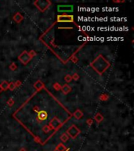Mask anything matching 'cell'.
<instances>
[{"label": "cell", "instance_id": "6da1fadb", "mask_svg": "<svg viewBox=\"0 0 134 151\" xmlns=\"http://www.w3.org/2000/svg\"><path fill=\"white\" fill-rule=\"evenodd\" d=\"M110 63L102 55H99L93 62L90 63L91 67L100 75H102L110 67Z\"/></svg>", "mask_w": 134, "mask_h": 151}, {"label": "cell", "instance_id": "7a4b0ae2", "mask_svg": "<svg viewBox=\"0 0 134 151\" xmlns=\"http://www.w3.org/2000/svg\"><path fill=\"white\" fill-rule=\"evenodd\" d=\"M50 4L51 2L48 0H37L34 2L35 6L42 12H44L46 9H47V8L50 6Z\"/></svg>", "mask_w": 134, "mask_h": 151}, {"label": "cell", "instance_id": "3957f363", "mask_svg": "<svg viewBox=\"0 0 134 151\" xmlns=\"http://www.w3.org/2000/svg\"><path fill=\"white\" fill-rule=\"evenodd\" d=\"M79 133H80V130L75 125H72V126H71L67 130V134L73 139L76 138V137L79 135Z\"/></svg>", "mask_w": 134, "mask_h": 151}, {"label": "cell", "instance_id": "277c9868", "mask_svg": "<svg viewBox=\"0 0 134 151\" xmlns=\"http://www.w3.org/2000/svg\"><path fill=\"white\" fill-rule=\"evenodd\" d=\"M32 58L30 56L29 53H28V51H24L21 53V54H20L18 57V59L19 61H21V63H23L24 65H27V64L29 62V61H31V59H32Z\"/></svg>", "mask_w": 134, "mask_h": 151}, {"label": "cell", "instance_id": "5b68a950", "mask_svg": "<svg viewBox=\"0 0 134 151\" xmlns=\"http://www.w3.org/2000/svg\"><path fill=\"white\" fill-rule=\"evenodd\" d=\"M74 7L72 5H59L57 6V11L59 13H71Z\"/></svg>", "mask_w": 134, "mask_h": 151}, {"label": "cell", "instance_id": "8992f818", "mask_svg": "<svg viewBox=\"0 0 134 151\" xmlns=\"http://www.w3.org/2000/svg\"><path fill=\"white\" fill-rule=\"evenodd\" d=\"M49 126L51 127V129H53L56 131L58 130L60 127L62 126V123L60 122V120H58L56 117H54L53 119H52L50 121H49Z\"/></svg>", "mask_w": 134, "mask_h": 151}, {"label": "cell", "instance_id": "52a82bcc", "mask_svg": "<svg viewBox=\"0 0 134 151\" xmlns=\"http://www.w3.org/2000/svg\"><path fill=\"white\" fill-rule=\"evenodd\" d=\"M58 22H74V17L73 15H67V14H63V15L57 16Z\"/></svg>", "mask_w": 134, "mask_h": 151}, {"label": "cell", "instance_id": "ba28073f", "mask_svg": "<svg viewBox=\"0 0 134 151\" xmlns=\"http://www.w3.org/2000/svg\"><path fill=\"white\" fill-rule=\"evenodd\" d=\"M47 117H48V115H47V113L46 112V111L42 110V111H39V112L38 113L37 119L39 120L44 121V120H46L47 119Z\"/></svg>", "mask_w": 134, "mask_h": 151}, {"label": "cell", "instance_id": "9c48e42d", "mask_svg": "<svg viewBox=\"0 0 134 151\" xmlns=\"http://www.w3.org/2000/svg\"><path fill=\"white\" fill-rule=\"evenodd\" d=\"M23 19H24V17L21 15L20 13H19V12H17V13H16L15 14H14L13 20H14V21H16V23L21 22V21H23Z\"/></svg>", "mask_w": 134, "mask_h": 151}, {"label": "cell", "instance_id": "30bf717a", "mask_svg": "<svg viewBox=\"0 0 134 151\" xmlns=\"http://www.w3.org/2000/svg\"><path fill=\"white\" fill-rule=\"evenodd\" d=\"M60 90H62V91H63V93L64 94H68L69 92L71 91V87L69 85H67V84H64L63 86L61 87V89Z\"/></svg>", "mask_w": 134, "mask_h": 151}, {"label": "cell", "instance_id": "8fae6325", "mask_svg": "<svg viewBox=\"0 0 134 151\" xmlns=\"http://www.w3.org/2000/svg\"><path fill=\"white\" fill-rule=\"evenodd\" d=\"M34 87L38 91H40L41 89H42L44 87V84L40 80H38L37 82H35V84H34Z\"/></svg>", "mask_w": 134, "mask_h": 151}, {"label": "cell", "instance_id": "7c38bea8", "mask_svg": "<svg viewBox=\"0 0 134 151\" xmlns=\"http://www.w3.org/2000/svg\"><path fill=\"white\" fill-rule=\"evenodd\" d=\"M94 120H96V123H100L101 121H103V117L102 116V114L100 113H96V114L95 115V117H94Z\"/></svg>", "mask_w": 134, "mask_h": 151}, {"label": "cell", "instance_id": "4fadbf2b", "mask_svg": "<svg viewBox=\"0 0 134 151\" xmlns=\"http://www.w3.org/2000/svg\"><path fill=\"white\" fill-rule=\"evenodd\" d=\"M56 150H58V151H66L67 150V148L66 147V146L63 145L62 143H59L57 146H56V147L55 149Z\"/></svg>", "mask_w": 134, "mask_h": 151}, {"label": "cell", "instance_id": "5bb4252c", "mask_svg": "<svg viewBox=\"0 0 134 151\" xmlns=\"http://www.w3.org/2000/svg\"><path fill=\"white\" fill-rule=\"evenodd\" d=\"M74 116H75V117L76 118V119L79 120V119H81V118L82 117V116H83V113H82V112L80 109H77L74 113Z\"/></svg>", "mask_w": 134, "mask_h": 151}, {"label": "cell", "instance_id": "9a60e30c", "mask_svg": "<svg viewBox=\"0 0 134 151\" xmlns=\"http://www.w3.org/2000/svg\"><path fill=\"white\" fill-rule=\"evenodd\" d=\"M0 87H1V88L2 89V91H6L9 87V83L7 81H2L1 83V84H0Z\"/></svg>", "mask_w": 134, "mask_h": 151}, {"label": "cell", "instance_id": "2e32d148", "mask_svg": "<svg viewBox=\"0 0 134 151\" xmlns=\"http://www.w3.org/2000/svg\"><path fill=\"white\" fill-rule=\"evenodd\" d=\"M69 139V136L67 135V133H63L60 135V140L63 142V143H66L67 142V140Z\"/></svg>", "mask_w": 134, "mask_h": 151}, {"label": "cell", "instance_id": "e0dca14e", "mask_svg": "<svg viewBox=\"0 0 134 151\" xmlns=\"http://www.w3.org/2000/svg\"><path fill=\"white\" fill-rule=\"evenodd\" d=\"M51 130H52L51 127H49V125H45V126L42 127V131H43V132H45V133H49Z\"/></svg>", "mask_w": 134, "mask_h": 151}, {"label": "cell", "instance_id": "ac0fdd59", "mask_svg": "<svg viewBox=\"0 0 134 151\" xmlns=\"http://www.w3.org/2000/svg\"><path fill=\"white\" fill-rule=\"evenodd\" d=\"M9 69L12 70V71H15V70H16V68H17V65H16V63L13 62L10 65H9Z\"/></svg>", "mask_w": 134, "mask_h": 151}, {"label": "cell", "instance_id": "d6986e66", "mask_svg": "<svg viewBox=\"0 0 134 151\" xmlns=\"http://www.w3.org/2000/svg\"><path fill=\"white\" fill-rule=\"evenodd\" d=\"M16 88V86H15V84H14V82H10L9 84V87H8V89H9L10 91H13L14 89Z\"/></svg>", "mask_w": 134, "mask_h": 151}, {"label": "cell", "instance_id": "ffe728a7", "mask_svg": "<svg viewBox=\"0 0 134 151\" xmlns=\"http://www.w3.org/2000/svg\"><path fill=\"white\" fill-rule=\"evenodd\" d=\"M53 88L56 90V91H59V90H60L61 89V85L60 84H58V83H55L53 85Z\"/></svg>", "mask_w": 134, "mask_h": 151}, {"label": "cell", "instance_id": "44dd1931", "mask_svg": "<svg viewBox=\"0 0 134 151\" xmlns=\"http://www.w3.org/2000/svg\"><path fill=\"white\" fill-rule=\"evenodd\" d=\"M108 98H109V96H108L107 94H101V95H100V99L101 101H106Z\"/></svg>", "mask_w": 134, "mask_h": 151}, {"label": "cell", "instance_id": "7402d4cb", "mask_svg": "<svg viewBox=\"0 0 134 151\" xmlns=\"http://www.w3.org/2000/svg\"><path fill=\"white\" fill-rule=\"evenodd\" d=\"M71 80H72V77H71V75H66L65 76V77H64L65 82L70 83L71 81Z\"/></svg>", "mask_w": 134, "mask_h": 151}, {"label": "cell", "instance_id": "603a6c76", "mask_svg": "<svg viewBox=\"0 0 134 151\" xmlns=\"http://www.w3.org/2000/svg\"><path fill=\"white\" fill-rule=\"evenodd\" d=\"M7 104H8V105L9 106H12L14 104V100H13V98H9L8 101H7Z\"/></svg>", "mask_w": 134, "mask_h": 151}, {"label": "cell", "instance_id": "cb8c5ba5", "mask_svg": "<svg viewBox=\"0 0 134 151\" xmlns=\"http://www.w3.org/2000/svg\"><path fill=\"white\" fill-rule=\"evenodd\" d=\"M71 77H72V80H75V81H77V80L79 79V74H77V73H75L74 75L71 76Z\"/></svg>", "mask_w": 134, "mask_h": 151}, {"label": "cell", "instance_id": "d4e9b609", "mask_svg": "<svg viewBox=\"0 0 134 151\" xmlns=\"http://www.w3.org/2000/svg\"><path fill=\"white\" fill-rule=\"evenodd\" d=\"M30 54V56L32 57V58H33V57H35V56H36V53L34 51V50H31L30 52H28Z\"/></svg>", "mask_w": 134, "mask_h": 151}, {"label": "cell", "instance_id": "484cf974", "mask_svg": "<svg viewBox=\"0 0 134 151\" xmlns=\"http://www.w3.org/2000/svg\"><path fill=\"white\" fill-rule=\"evenodd\" d=\"M86 124L89 125V126H90V125L93 124V120L92 119H88L86 120Z\"/></svg>", "mask_w": 134, "mask_h": 151}, {"label": "cell", "instance_id": "4316f807", "mask_svg": "<svg viewBox=\"0 0 134 151\" xmlns=\"http://www.w3.org/2000/svg\"><path fill=\"white\" fill-rule=\"evenodd\" d=\"M14 84H15L16 87H20V85H21V82H20V81H19V80H17V81L15 82V83H14Z\"/></svg>", "mask_w": 134, "mask_h": 151}, {"label": "cell", "instance_id": "83f0119b", "mask_svg": "<svg viewBox=\"0 0 134 151\" xmlns=\"http://www.w3.org/2000/svg\"><path fill=\"white\" fill-rule=\"evenodd\" d=\"M71 61H73L74 63H76L78 61V58L76 57H73V58H71Z\"/></svg>", "mask_w": 134, "mask_h": 151}, {"label": "cell", "instance_id": "f1b7e54d", "mask_svg": "<svg viewBox=\"0 0 134 151\" xmlns=\"http://www.w3.org/2000/svg\"><path fill=\"white\" fill-rule=\"evenodd\" d=\"M20 151H27V150H26L25 148L22 147V148H20Z\"/></svg>", "mask_w": 134, "mask_h": 151}, {"label": "cell", "instance_id": "f546056e", "mask_svg": "<svg viewBox=\"0 0 134 151\" xmlns=\"http://www.w3.org/2000/svg\"><path fill=\"white\" fill-rule=\"evenodd\" d=\"M54 151H58V150H54ZM66 151H71V150H69V149H67V150H66Z\"/></svg>", "mask_w": 134, "mask_h": 151}, {"label": "cell", "instance_id": "4dcf8cb0", "mask_svg": "<svg viewBox=\"0 0 134 151\" xmlns=\"http://www.w3.org/2000/svg\"><path fill=\"white\" fill-rule=\"evenodd\" d=\"M2 91V89L1 88V87H0V93H1Z\"/></svg>", "mask_w": 134, "mask_h": 151}]
</instances>
